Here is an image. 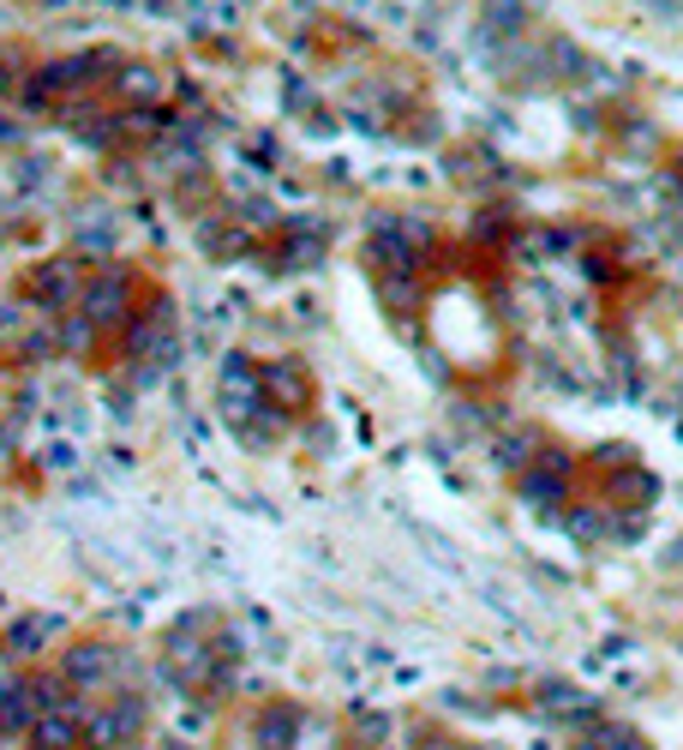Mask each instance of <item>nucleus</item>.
Instances as JSON below:
<instances>
[{
    "instance_id": "nucleus-1",
    "label": "nucleus",
    "mask_w": 683,
    "mask_h": 750,
    "mask_svg": "<svg viewBox=\"0 0 683 750\" xmlns=\"http://www.w3.org/2000/svg\"><path fill=\"white\" fill-rule=\"evenodd\" d=\"M114 672H121V655H114V649H102V642H84V649H72V655H67V679L79 685V690L109 685Z\"/></svg>"
},
{
    "instance_id": "nucleus-2",
    "label": "nucleus",
    "mask_w": 683,
    "mask_h": 750,
    "mask_svg": "<svg viewBox=\"0 0 683 750\" xmlns=\"http://www.w3.org/2000/svg\"><path fill=\"white\" fill-rule=\"evenodd\" d=\"M84 318H96V325L126 318V276H96V283L84 288Z\"/></svg>"
},
{
    "instance_id": "nucleus-3",
    "label": "nucleus",
    "mask_w": 683,
    "mask_h": 750,
    "mask_svg": "<svg viewBox=\"0 0 683 750\" xmlns=\"http://www.w3.org/2000/svg\"><path fill=\"white\" fill-rule=\"evenodd\" d=\"M264 396H282L288 408H300L306 403V373L294 361H282V366H264Z\"/></svg>"
},
{
    "instance_id": "nucleus-4",
    "label": "nucleus",
    "mask_w": 683,
    "mask_h": 750,
    "mask_svg": "<svg viewBox=\"0 0 683 750\" xmlns=\"http://www.w3.org/2000/svg\"><path fill=\"white\" fill-rule=\"evenodd\" d=\"M294 727H300V714H294V709H271L258 720V739L276 744V750H294Z\"/></svg>"
},
{
    "instance_id": "nucleus-5",
    "label": "nucleus",
    "mask_w": 683,
    "mask_h": 750,
    "mask_svg": "<svg viewBox=\"0 0 683 750\" xmlns=\"http://www.w3.org/2000/svg\"><path fill=\"white\" fill-rule=\"evenodd\" d=\"M360 732L366 739H384V714H360Z\"/></svg>"
},
{
    "instance_id": "nucleus-6",
    "label": "nucleus",
    "mask_w": 683,
    "mask_h": 750,
    "mask_svg": "<svg viewBox=\"0 0 683 750\" xmlns=\"http://www.w3.org/2000/svg\"><path fill=\"white\" fill-rule=\"evenodd\" d=\"M618 750H648V744H642V739H630V732H623V744H618Z\"/></svg>"
},
{
    "instance_id": "nucleus-7",
    "label": "nucleus",
    "mask_w": 683,
    "mask_h": 750,
    "mask_svg": "<svg viewBox=\"0 0 683 750\" xmlns=\"http://www.w3.org/2000/svg\"><path fill=\"white\" fill-rule=\"evenodd\" d=\"M570 750H605L600 739H582V744H570Z\"/></svg>"
},
{
    "instance_id": "nucleus-8",
    "label": "nucleus",
    "mask_w": 683,
    "mask_h": 750,
    "mask_svg": "<svg viewBox=\"0 0 683 750\" xmlns=\"http://www.w3.org/2000/svg\"><path fill=\"white\" fill-rule=\"evenodd\" d=\"M426 750H456V744H426Z\"/></svg>"
},
{
    "instance_id": "nucleus-9",
    "label": "nucleus",
    "mask_w": 683,
    "mask_h": 750,
    "mask_svg": "<svg viewBox=\"0 0 683 750\" xmlns=\"http://www.w3.org/2000/svg\"><path fill=\"white\" fill-rule=\"evenodd\" d=\"M31 750H37V744H31ZM72 750H84V744H72Z\"/></svg>"
}]
</instances>
